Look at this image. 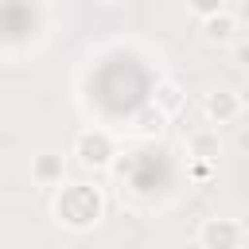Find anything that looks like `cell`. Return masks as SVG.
Wrapping results in <instances>:
<instances>
[{"label": "cell", "instance_id": "cell-1", "mask_svg": "<svg viewBox=\"0 0 249 249\" xmlns=\"http://www.w3.org/2000/svg\"><path fill=\"white\" fill-rule=\"evenodd\" d=\"M105 214V198L89 183H70L54 195V218L66 230H93Z\"/></svg>", "mask_w": 249, "mask_h": 249}, {"label": "cell", "instance_id": "cell-2", "mask_svg": "<svg viewBox=\"0 0 249 249\" xmlns=\"http://www.w3.org/2000/svg\"><path fill=\"white\" fill-rule=\"evenodd\" d=\"M74 156H78L82 167L105 171V167L117 160V144H113V136H109L105 128H86V132H78V140H74Z\"/></svg>", "mask_w": 249, "mask_h": 249}, {"label": "cell", "instance_id": "cell-3", "mask_svg": "<svg viewBox=\"0 0 249 249\" xmlns=\"http://www.w3.org/2000/svg\"><path fill=\"white\" fill-rule=\"evenodd\" d=\"M241 241H245V226L233 218H206L195 233V245H202V249H233Z\"/></svg>", "mask_w": 249, "mask_h": 249}, {"label": "cell", "instance_id": "cell-4", "mask_svg": "<svg viewBox=\"0 0 249 249\" xmlns=\"http://www.w3.org/2000/svg\"><path fill=\"white\" fill-rule=\"evenodd\" d=\"M237 31H241V16L230 12V8L198 19V35H202V43H210V47H230V43L237 39Z\"/></svg>", "mask_w": 249, "mask_h": 249}, {"label": "cell", "instance_id": "cell-5", "mask_svg": "<svg viewBox=\"0 0 249 249\" xmlns=\"http://www.w3.org/2000/svg\"><path fill=\"white\" fill-rule=\"evenodd\" d=\"M241 109H245V101H241V93H233V89H210V93L202 97V117H206L210 124H230V121H237Z\"/></svg>", "mask_w": 249, "mask_h": 249}, {"label": "cell", "instance_id": "cell-6", "mask_svg": "<svg viewBox=\"0 0 249 249\" xmlns=\"http://www.w3.org/2000/svg\"><path fill=\"white\" fill-rule=\"evenodd\" d=\"M66 175V156L54 148H43L31 156V183L35 187H58Z\"/></svg>", "mask_w": 249, "mask_h": 249}, {"label": "cell", "instance_id": "cell-7", "mask_svg": "<svg viewBox=\"0 0 249 249\" xmlns=\"http://www.w3.org/2000/svg\"><path fill=\"white\" fill-rule=\"evenodd\" d=\"M163 121H167V113L152 101V105H144L136 117H132V136H140V140H152V136H160L163 132Z\"/></svg>", "mask_w": 249, "mask_h": 249}, {"label": "cell", "instance_id": "cell-8", "mask_svg": "<svg viewBox=\"0 0 249 249\" xmlns=\"http://www.w3.org/2000/svg\"><path fill=\"white\" fill-rule=\"evenodd\" d=\"M167 117H175V113H183V105H187V93H183V86L175 82V78H163V82H156V97H152Z\"/></svg>", "mask_w": 249, "mask_h": 249}, {"label": "cell", "instance_id": "cell-9", "mask_svg": "<svg viewBox=\"0 0 249 249\" xmlns=\"http://www.w3.org/2000/svg\"><path fill=\"white\" fill-rule=\"evenodd\" d=\"M187 148H191V156H195V160H218V152H222L218 132H210V128L191 132V136H187Z\"/></svg>", "mask_w": 249, "mask_h": 249}, {"label": "cell", "instance_id": "cell-10", "mask_svg": "<svg viewBox=\"0 0 249 249\" xmlns=\"http://www.w3.org/2000/svg\"><path fill=\"white\" fill-rule=\"evenodd\" d=\"M187 8L202 19V16H214V12H222L226 8V0H187Z\"/></svg>", "mask_w": 249, "mask_h": 249}, {"label": "cell", "instance_id": "cell-11", "mask_svg": "<svg viewBox=\"0 0 249 249\" xmlns=\"http://www.w3.org/2000/svg\"><path fill=\"white\" fill-rule=\"evenodd\" d=\"M237 62H245V66H249V43H237Z\"/></svg>", "mask_w": 249, "mask_h": 249}, {"label": "cell", "instance_id": "cell-12", "mask_svg": "<svg viewBox=\"0 0 249 249\" xmlns=\"http://www.w3.org/2000/svg\"><path fill=\"white\" fill-rule=\"evenodd\" d=\"M237 16H241V23H249V0H241V8H237Z\"/></svg>", "mask_w": 249, "mask_h": 249}, {"label": "cell", "instance_id": "cell-13", "mask_svg": "<svg viewBox=\"0 0 249 249\" xmlns=\"http://www.w3.org/2000/svg\"><path fill=\"white\" fill-rule=\"evenodd\" d=\"M237 144H241V148H249V132H241V136H237Z\"/></svg>", "mask_w": 249, "mask_h": 249}, {"label": "cell", "instance_id": "cell-14", "mask_svg": "<svg viewBox=\"0 0 249 249\" xmlns=\"http://www.w3.org/2000/svg\"><path fill=\"white\" fill-rule=\"evenodd\" d=\"M241 101H245V109H249V86H245V89H241Z\"/></svg>", "mask_w": 249, "mask_h": 249}, {"label": "cell", "instance_id": "cell-15", "mask_svg": "<svg viewBox=\"0 0 249 249\" xmlns=\"http://www.w3.org/2000/svg\"><path fill=\"white\" fill-rule=\"evenodd\" d=\"M101 4H117V0H101Z\"/></svg>", "mask_w": 249, "mask_h": 249}]
</instances>
